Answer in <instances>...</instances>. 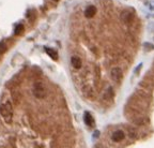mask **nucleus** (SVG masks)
I'll use <instances>...</instances> for the list:
<instances>
[{
    "label": "nucleus",
    "mask_w": 154,
    "mask_h": 148,
    "mask_svg": "<svg viewBox=\"0 0 154 148\" xmlns=\"http://www.w3.org/2000/svg\"><path fill=\"white\" fill-rule=\"evenodd\" d=\"M71 62H72V66L74 67L75 69H80L82 68V59L77 56H73L72 59H71Z\"/></svg>",
    "instance_id": "obj_8"
},
{
    "label": "nucleus",
    "mask_w": 154,
    "mask_h": 148,
    "mask_svg": "<svg viewBox=\"0 0 154 148\" xmlns=\"http://www.w3.org/2000/svg\"><path fill=\"white\" fill-rule=\"evenodd\" d=\"M7 45H5V42H0V55L1 54H5V51H7Z\"/></svg>",
    "instance_id": "obj_11"
},
{
    "label": "nucleus",
    "mask_w": 154,
    "mask_h": 148,
    "mask_svg": "<svg viewBox=\"0 0 154 148\" xmlns=\"http://www.w3.org/2000/svg\"><path fill=\"white\" fill-rule=\"evenodd\" d=\"M121 20L125 23V24H128L134 20V15L130 12V11H123L121 13Z\"/></svg>",
    "instance_id": "obj_4"
},
{
    "label": "nucleus",
    "mask_w": 154,
    "mask_h": 148,
    "mask_svg": "<svg viewBox=\"0 0 154 148\" xmlns=\"http://www.w3.org/2000/svg\"><path fill=\"white\" fill-rule=\"evenodd\" d=\"M23 31H24V25H22V24L16 25L15 30H14V33L15 34H20V33H23Z\"/></svg>",
    "instance_id": "obj_10"
},
{
    "label": "nucleus",
    "mask_w": 154,
    "mask_h": 148,
    "mask_svg": "<svg viewBox=\"0 0 154 148\" xmlns=\"http://www.w3.org/2000/svg\"><path fill=\"white\" fill-rule=\"evenodd\" d=\"M45 51H46V53L48 54V56L51 57V59H54V60H57L58 59V53L56 49H49V47H45Z\"/></svg>",
    "instance_id": "obj_9"
},
{
    "label": "nucleus",
    "mask_w": 154,
    "mask_h": 148,
    "mask_svg": "<svg viewBox=\"0 0 154 148\" xmlns=\"http://www.w3.org/2000/svg\"><path fill=\"white\" fill-rule=\"evenodd\" d=\"M95 14H96V8L94 7V5H89V7L85 10V16H86L87 18H92Z\"/></svg>",
    "instance_id": "obj_6"
},
{
    "label": "nucleus",
    "mask_w": 154,
    "mask_h": 148,
    "mask_svg": "<svg viewBox=\"0 0 154 148\" xmlns=\"http://www.w3.org/2000/svg\"><path fill=\"white\" fill-rule=\"evenodd\" d=\"M0 114L5 118L7 122H11L12 120V115H13V107L10 101H7L5 103L0 105Z\"/></svg>",
    "instance_id": "obj_1"
},
{
    "label": "nucleus",
    "mask_w": 154,
    "mask_h": 148,
    "mask_svg": "<svg viewBox=\"0 0 154 148\" xmlns=\"http://www.w3.org/2000/svg\"><path fill=\"white\" fill-rule=\"evenodd\" d=\"M55 1H58V0H55Z\"/></svg>",
    "instance_id": "obj_12"
},
{
    "label": "nucleus",
    "mask_w": 154,
    "mask_h": 148,
    "mask_svg": "<svg viewBox=\"0 0 154 148\" xmlns=\"http://www.w3.org/2000/svg\"><path fill=\"white\" fill-rule=\"evenodd\" d=\"M47 93L46 91V88L44 87V85L42 83H35L33 86V95L35 96L36 98H44Z\"/></svg>",
    "instance_id": "obj_2"
},
{
    "label": "nucleus",
    "mask_w": 154,
    "mask_h": 148,
    "mask_svg": "<svg viewBox=\"0 0 154 148\" xmlns=\"http://www.w3.org/2000/svg\"><path fill=\"white\" fill-rule=\"evenodd\" d=\"M125 137V134L123 131H121V130H117V131H115L112 133V135H111V138H112L113 142H121L123 141Z\"/></svg>",
    "instance_id": "obj_5"
},
{
    "label": "nucleus",
    "mask_w": 154,
    "mask_h": 148,
    "mask_svg": "<svg viewBox=\"0 0 154 148\" xmlns=\"http://www.w3.org/2000/svg\"><path fill=\"white\" fill-rule=\"evenodd\" d=\"M110 75H111V78H112L115 82H117V83L120 82V80H122V76H123L122 70H121L120 68H118V67H116V68H113L112 70H111Z\"/></svg>",
    "instance_id": "obj_3"
},
{
    "label": "nucleus",
    "mask_w": 154,
    "mask_h": 148,
    "mask_svg": "<svg viewBox=\"0 0 154 148\" xmlns=\"http://www.w3.org/2000/svg\"><path fill=\"white\" fill-rule=\"evenodd\" d=\"M84 120H85V124H87L88 127H92L94 124V119L92 117V115L90 114L89 112H86L84 115Z\"/></svg>",
    "instance_id": "obj_7"
}]
</instances>
